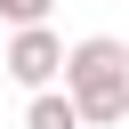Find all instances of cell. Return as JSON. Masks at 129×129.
<instances>
[{"mask_svg":"<svg viewBox=\"0 0 129 129\" xmlns=\"http://www.w3.org/2000/svg\"><path fill=\"white\" fill-rule=\"evenodd\" d=\"M56 0H0V24H48Z\"/></svg>","mask_w":129,"mask_h":129,"instance_id":"277c9868","label":"cell"},{"mask_svg":"<svg viewBox=\"0 0 129 129\" xmlns=\"http://www.w3.org/2000/svg\"><path fill=\"white\" fill-rule=\"evenodd\" d=\"M64 89H73V105H81L89 129L129 121V48H121L113 32L73 40V48H64Z\"/></svg>","mask_w":129,"mask_h":129,"instance_id":"6da1fadb","label":"cell"},{"mask_svg":"<svg viewBox=\"0 0 129 129\" xmlns=\"http://www.w3.org/2000/svg\"><path fill=\"white\" fill-rule=\"evenodd\" d=\"M24 129H89V121H81L73 89H32V105H24Z\"/></svg>","mask_w":129,"mask_h":129,"instance_id":"3957f363","label":"cell"},{"mask_svg":"<svg viewBox=\"0 0 129 129\" xmlns=\"http://www.w3.org/2000/svg\"><path fill=\"white\" fill-rule=\"evenodd\" d=\"M56 73H64V40H56L48 24H16V40H8V81L48 89Z\"/></svg>","mask_w":129,"mask_h":129,"instance_id":"7a4b0ae2","label":"cell"}]
</instances>
